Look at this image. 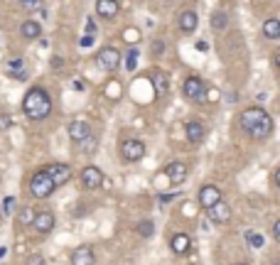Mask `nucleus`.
<instances>
[{
  "label": "nucleus",
  "instance_id": "f257e3e1",
  "mask_svg": "<svg viewBox=\"0 0 280 265\" xmlns=\"http://www.w3.org/2000/svg\"><path fill=\"white\" fill-rule=\"evenodd\" d=\"M239 123L253 140H266L273 133V118L266 113L263 108H258V106H251V108L241 111Z\"/></svg>",
  "mask_w": 280,
  "mask_h": 265
},
{
  "label": "nucleus",
  "instance_id": "f03ea898",
  "mask_svg": "<svg viewBox=\"0 0 280 265\" xmlns=\"http://www.w3.org/2000/svg\"><path fill=\"white\" fill-rule=\"evenodd\" d=\"M22 113L30 120H44L52 113V96L42 86H32L22 98Z\"/></svg>",
  "mask_w": 280,
  "mask_h": 265
},
{
  "label": "nucleus",
  "instance_id": "7ed1b4c3",
  "mask_svg": "<svg viewBox=\"0 0 280 265\" xmlns=\"http://www.w3.org/2000/svg\"><path fill=\"white\" fill-rule=\"evenodd\" d=\"M57 189V184L52 182V177L40 170V172H35L32 175V179H30V191L37 196V199H47V196H52V191Z\"/></svg>",
  "mask_w": 280,
  "mask_h": 265
},
{
  "label": "nucleus",
  "instance_id": "20e7f679",
  "mask_svg": "<svg viewBox=\"0 0 280 265\" xmlns=\"http://www.w3.org/2000/svg\"><path fill=\"white\" fill-rule=\"evenodd\" d=\"M143 155H145V143H143V140H138V138L123 140V145H120V157H123L125 162H138V160H143Z\"/></svg>",
  "mask_w": 280,
  "mask_h": 265
},
{
  "label": "nucleus",
  "instance_id": "39448f33",
  "mask_svg": "<svg viewBox=\"0 0 280 265\" xmlns=\"http://www.w3.org/2000/svg\"><path fill=\"white\" fill-rule=\"evenodd\" d=\"M96 62H98V67H101V69H106V72H116V69L120 67V52L116 49V47H103V49L98 52Z\"/></svg>",
  "mask_w": 280,
  "mask_h": 265
},
{
  "label": "nucleus",
  "instance_id": "423d86ee",
  "mask_svg": "<svg viewBox=\"0 0 280 265\" xmlns=\"http://www.w3.org/2000/svg\"><path fill=\"white\" fill-rule=\"evenodd\" d=\"M103 184V172L96 165H86L81 170V187L84 189H98Z\"/></svg>",
  "mask_w": 280,
  "mask_h": 265
},
{
  "label": "nucleus",
  "instance_id": "0eeeda50",
  "mask_svg": "<svg viewBox=\"0 0 280 265\" xmlns=\"http://www.w3.org/2000/svg\"><path fill=\"white\" fill-rule=\"evenodd\" d=\"M44 172L52 177V182H54L57 187H62V184H67V182L72 179V167H69V165H64V162L47 165V167H44Z\"/></svg>",
  "mask_w": 280,
  "mask_h": 265
},
{
  "label": "nucleus",
  "instance_id": "6e6552de",
  "mask_svg": "<svg viewBox=\"0 0 280 265\" xmlns=\"http://www.w3.org/2000/svg\"><path fill=\"white\" fill-rule=\"evenodd\" d=\"M187 175H189V167H187V162H182V160H175V162H170L167 165V170H165V177L170 179V184H182L185 179H187Z\"/></svg>",
  "mask_w": 280,
  "mask_h": 265
},
{
  "label": "nucleus",
  "instance_id": "1a4fd4ad",
  "mask_svg": "<svg viewBox=\"0 0 280 265\" xmlns=\"http://www.w3.org/2000/svg\"><path fill=\"white\" fill-rule=\"evenodd\" d=\"M206 214H209V219H211L214 224H229V221H231V206H229L224 199H219L214 206H209Z\"/></svg>",
  "mask_w": 280,
  "mask_h": 265
},
{
  "label": "nucleus",
  "instance_id": "9d476101",
  "mask_svg": "<svg viewBox=\"0 0 280 265\" xmlns=\"http://www.w3.org/2000/svg\"><path fill=\"white\" fill-rule=\"evenodd\" d=\"M182 93H185L187 98L197 101V98H201V96L206 93V84L201 81L199 76H189V79L182 84Z\"/></svg>",
  "mask_w": 280,
  "mask_h": 265
},
{
  "label": "nucleus",
  "instance_id": "9b49d317",
  "mask_svg": "<svg viewBox=\"0 0 280 265\" xmlns=\"http://www.w3.org/2000/svg\"><path fill=\"white\" fill-rule=\"evenodd\" d=\"M54 224H57V219H54V214L52 211H40V214H35L32 216V226H35V231L37 233H49L52 228H54Z\"/></svg>",
  "mask_w": 280,
  "mask_h": 265
},
{
  "label": "nucleus",
  "instance_id": "f8f14e48",
  "mask_svg": "<svg viewBox=\"0 0 280 265\" xmlns=\"http://www.w3.org/2000/svg\"><path fill=\"white\" fill-rule=\"evenodd\" d=\"M177 22H180V32H182V35H192V32L199 27V17H197L194 10H185V12L177 17Z\"/></svg>",
  "mask_w": 280,
  "mask_h": 265
},
{
  "label": "nucleus",
  "instance_id": "ddd939ff",
  "mask_svg": "<svg viewBox=\"0 0 280 265\" xmlns=\"http://www.w3.org/2000/svg\"><path fill=\"white\" fill-rule=\"evenodd\" d=\"M219 199H221V191H219V187H216V184H204V187L199 189V204H201V209H209V206H214Z\"/></svg>",
  "mask_w": 280,
  "mask_h": 265
},
{
  "label": "nucleus",
  "instance_id": "4468645a",
  "mask_svg": "<svg viewBox=\"0 0 280 265\" xmlns=\"http://www.w3.org/2000/svg\"><path fill=\"white\" fill-rule=\"evenodd\" d=\"M204 138H206V128H204V123H201L199 118H192V120L187 123V140H189L192 145H199Z\"/></svg>",
  "mask_w": 280,
  "mask_h": 265
},
{
  "label": "nucleus",
  "instance_id": "2eb2a0df",
  "mask_svg": "<svg viewBox=\"0 0 280 265\" xmlns=\"http://www.w3.org/2000/svg\"><path fill=\"white\" fill-rule=\"evenodd\" d=\"M118 0H96V15L103 17V20H113L118 15Z\"/></svg>",
  "mask_w": 280,
  "mask_h": 265
},
{
  "label": "nucleus",
  "instance_id": "dca6fc26",
  "mask_svg": "<svg viewBox=\"0 0 280 265\" xmlns=\"http://www.w3.org/2000/svg\"><path fill=\"white\" fill-rule=\"evenodd\" d=\"M91 135V125L86 123V120H72L69 123V138L74 140V143H81V140H86Z\"/></svg>",
  "mask_w": 280,
  "mask_h": 265
},
{
  "label": "nucleus",
  "instance_id": "f3484780",
  "mask_svg": "<svg viewBox=\"0 0 280 265\" xmlns=\"http://www.w3.org/2000/svg\"><path fill=\"white\" fill-rule=\"evenodd\" d=\"M93 263H96V256H93L91 246H79L72 253V265H93Z\"/></svg>",
  "mask_w": 280,
  "mask_h": 265
},
{
  "label": "nucleus",
  "instance_id": "a211bd4d",
  "mask_svg": "<svg viewBox=\"0 0 280 265\" xmlns=\"http://www.w3.org/2000/svg\"><path fill=\"white\" fill-rule=\"evenodd\" d=\"M189 246H192V238H189L187 233H175L172 241H170V248H172L177 256H185V253L189 251Z\"/></svg>",
  "mask_w": 280,
  "mask_h": 265
},
{
  "label": "nucleus",
  "instance_id": "6ab92c4d",
  "mask_svg": "<svg viewBox=\"0 0 280 265\" xmlns=\"http://www.w3.org/2000/svg\"><path fill=\"white\" fill-rule=\"evenodd\" d=\"M20 35H22L25 39H40L42 25L37 22V20H25L22 27H20Z\"/></svg>",
  "mask_w": 280,
  "mask_h": 265
},
{
  "label": "nucleus",
  "instance_id": "aec40b11",
  "mask_svg": "<svg viewBox=\"0 0 280 265\" xmlns=\"http://www.w3.org/2000/svg\"><path fill=\"white\" fill-rule=\"evenodd\" d=\"M263 37H268V39L280 37V20L278 17H271V20L263 22Z\"/></svg>",
  "mask_w": 280,
  "mask_h": 265
},
{
  "label": "nucleus",
  "instance_id": "412c9836",
  "mask_svg": "<svg viewBox=\"0 0 280 265\" xmlns=\"http://www.w3.org/2000/svg\"><path fill=\"white\" fill-rule=\"evenodd\" d=\"M211 27H214L216 32H224V30L229 27V15L221 12V10H214V15H211Z\"/></svg>",
  "mask_w": 280,
  "mask_h": 265
},
{
  "label": "nucleus",
  "instance_id": "4be33fe9",
  "mask_svg": "<svg viewBox=\"0 0 280 265\" xmlns=\"http://www.w3.org/2000/svg\"><path fill=\"white\" fill-rule=\"evenodd\" d=\"M20 5L27 12H42L44 15V0H20Z\"/></svg>",
  "mask_w": 280,
  "mask_h": 265
},
{
  "label": "nucleus",
  "instance_id": "5701e85b",
  "mask_svg": "<svg viewBox=\"0 0 280 265\" xmlns=\"http://www.w3.org/2000/svg\"><path fill=\"white\" fill-rule=\"evenodd\" d=\"M138 233H140L143 238H153V233H155V224H153L150 219H143V221L138 224Z\"/></svg>",
  "mask_w": 280,
  "mask_h": 265
},
{
  "label": "nucleus",
  "instance_id": "b1692460",
  "mask_svg": "<svg viewBox=\"0 0 280 265\" xmlns=\"http://www.w3.org/2000/svg\"><path fill=\"white\" fill-rule=\"evenodd\" d=\"M246 238H248L251 248H263V246H266V238H263V233H248Z\"/></svg>",
  "mask_w": 280,
  "mask_h": 265
},
{
  "label": "nucleus",
  "instance_id": "393cba45",
  "mask_svg": "<svg viewBox=\"0 0 280 265\" xmlns=\"http://www.w3.org/2000/svg\"><path fill=\"white\" fill-rule=\"evenodd\" d=\"M155 88H158L160 93H165V91H167V74H160V72L155 74Z\"/></svg>",
  "mask_w": 280,
  "mask_h": 265
},
{
  "label": "nucleus",
  "instance_id": "a878e982",
  "mask_svg": "<svg viewBox=\"0 0 280 265\" xmlns=\"http://www.w3.org/2000/svg\"><path fill=\"white\" fill-rule=\"evenodd\" d=\"M12 206H15V196H5V199H2V204H0V211L7 216V214L12 211Z\"/></svg>",
  "mask_w": 280,
  "mask_h": 265
},
{
  "label": "nucleus",
  "instance_id": "bb28decb",
  "mask_svg": "<svg viewBox=\"0 0 280 265\" xmlns=\"http://www.w3.org/2000/svg\"><path fill=\"white\" fill-rule=\"evenodd\" d=\"M32 216H35V211L25 206V209L20 211V216H17V219H20V224H32Z\"/></svg>",
  "mask_w": 280,
  "mask_h": 265
},
{
  "label": "nucleus",
  "instance_id": "cd10ccee",
  "mask_svg": "<svg viewBox=\"0 0 280 265\" xmlns=\"http://www.w3.org/2000/svg\"><path fill=\"white\" fill-rule=\"evenodd\" d=\"M162 52H165V42H162V39H155V42H153V57H160Z\"/></svg>",
  "mask_w": 280,
  "mask_h": 265
},
{
  "label": "nucleus",
  "instance_id": "c85d7f7f",
  "mask_svg": "<svg viewBox=\"0 0 280 265\" xmlns=\"http://www.w3.org/2000/svg\"><path fill=\"white\" fill-rule=\"evenodd\" d=\"M271 233H273V241H280V219H278V221H273V228H271Z\"/></svg>",
  "mask_w": 280,
  "mask_h": 265
},
{
  "label": "nucleus",
  "instance_id": "c756f323",
  "mask_svg": "<svg viewBox=\"0 0 280 265\" xmlns=\"http://www.w3.org/2000/svg\"><path fill=\"white\" fill-rule=\"evenodd\" d=\"M128 69H135V49H130V54H128V64H125Z\"/></svg>",
  "mask_w": 280,
  "mask_h": 265
},
{
  "label": "nucleus",
  "instance_id": "7c9ffc66",
  "mask_svg": "<svg viewBox=\"0 0 280 265\" xmlns=\"http://www.w3.org/2000/svg\"><path fill=\"white\" fill-rule=\"evenodd\" d=\"M12 125V118L10 115H0V128H10Z\"/></svg>",
  "mask_w": 280,
  "mask_h": 265
},
{
  "label": "nucleus",
  "instance_id": "2f4dec72",
  "mask_svg": "<svg viewBox=\"0 0 280 265\" xmlns=\"http://www.w3.org/2000/svg\"><path fill=\"white\" fill-rule=\"evenodd\" d=\"M27 265H44V258L42 256H32V258H27Z\"/></svg>",
  "mask_w": 280,
  "mask_h": 265
},
{
  "label": "nucleus",
  "instance_id": "473e14b6",
  "mask_svg": "<svg viewBox=\"0 0 280 265\" xmlns=\"http://www.w3.org/2000/svg\"><path fill=\"white\" fill-rule=\"evenodd\" d=\"M93 44V35H86V37H81V47H91Z\"/></svg>",
  "mask_w": 280,
  "mask_h": 265
},
{
  "label": "nucleus",
  "instance_id": "72a5a7b5",
  "mask_svg": "<svg viewBox=\"0 0 280 265\" xmlns=\"http://www.w3.org/2000/svg\"><path fill=\"white\" fill-rule=\"evenodd\" d=\"M86 32H89V35H93V32H96V25H93V20H89V22H86Z\"/></svg>",
  "mask_w": 280,
  "mask_h": 265
},
{
  "label": "nucleus",
  "instance_id": "f704fd0d",
  "mask_svg": "<svg viewBox=\"0 0 280 265\" xmlns=\"http://www.w3.org/2000/svg\"><path fill=\"white\" fill-rule=\"evenodd\" d=\"M194 47H197V49H199V52H206V49H209V44H206V42H204V39H199V42H197V44H194Z\"/></svg>",
  "mask_w": 280,
  "mask_h": 265
},
{
  "label": "nucleus",
  "instance_id": "c9c22d12",
  "mask_svg": "<svg viewBox=\"0 0 280 265\" xmlns=\"http://www.w3.org/2000/svg\"><path fill=\"white\" fill-rule=\"evenodd\" d=\"M175 199V194H160V201L162 204H167V201H172Z\"/></svg>",
  "mask_w": 280,
  "mask_h": 265
},
{
  "label": "nucleus",
  "instance_id": "e433bc0d",
  "mask_svg": "<svg viewBox=\"0 0 280 265\" xmlns=\"http://www.w3.org/2000/svg\"><path fill=\"white\" fill-rule=\"evenodd\" d=\"M52 67H54V69H59V67H62V59H59V57H54V59H52Z\"/></svg>",
  "mask_w": 280,
  "mask_h": 265
},
{
  "label": "nucleus",
  "instance_id": "4c0bfd02",
  "mask_svg": "<svg viewBox=\"0 0 280 265\" xmlns=\"http://www.w3.org/2000/svg\"><path fill=\"white\" fill-rule=\"evenodd\" d=\"M239 265H248V263H239Z\"/></svg>",
  "mask_w": 280,
  "mask_h": 265
},
{
  "label": "nucleus",
  "instance_id": "58836bf2",
  "mask_svg": "<svg viewBox=\"0 0 280 265\" xmlns=\"http://www.w3.org/2000/svg\"><path fill=\"white\" fill-rule=\"evenodd\" d=\"M0 219H2V211H0Z\"/></svg>",
  "mask_w": 280,
  "mask_h": 265
}]
</instances>
